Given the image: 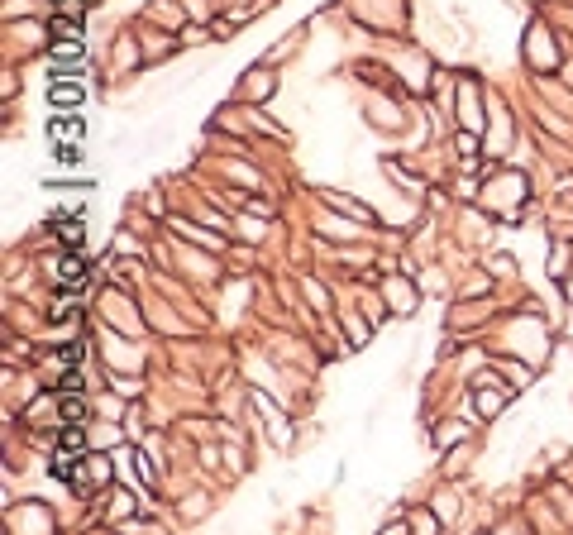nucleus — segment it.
Listing matches in <instances>:
<instances>
[{"label":"nucleus","mask_w":573,"mask_h":535,"mask_svg":"<svg viewBox=\"0 0 573 535\" xmlns=\"http://www.w3.org/2000/svg\"><path fill=\"white\" fill-rule=\"evenodd\" d=\"M387 297L396 301V311H411V287H401V282H387Z\"/></svg>","instance_id":"1"},{"label":"nucleus","mask_w":573,"mask_h":535,"mask_svg":"<svg viewBox=\"0 0 573 535\" xmlns=\"http://www.w3.org/2000/svg\"><path fill=\"white\" fill-rule=\"evenodd\" d=\"M77 96H82L77 87H48V101H53V106H58V101H63V106H72Z\"/></svg>","instance_id":"2"}]
</instances>
